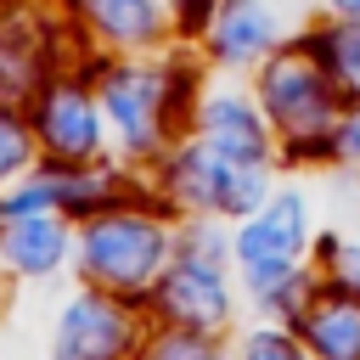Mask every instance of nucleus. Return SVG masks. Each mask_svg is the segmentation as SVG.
Returning a JSON list of instances; mask_svg holds the SVG:
<instances>
[{
  "label": "nucleus",
  "mask_w": 360,
  "mask_h": 360,
  "mask_svg": "<svg viewBox=\"0 0 360 360\" xmlns=\"http://www.w3.org/2000/svg\"><path fill=\"white\" fill-rule=\"evenodd\" d=\"M231 360H315V354L304 349V338H298L292 326H281V321H259V326H248V332L236 338Z\"/></svg>",
  "instance_id": "16"
},
{
  "label": "nucleus",
  "mask_w": 360,
  "mask_h": 360,
  "mask_svg": "<svg viewBox=\"0 0 360 360\" xmlns=\"http://www.w3.org/2000/svg\"><path fill=\"white\" fill-rule=\"evenodd\" d=\"M309 264L321 270V281H332V287L360 298V236L354 231H315Z\"/></svg>",
  "instance_id": "15"
},
{
  "label": "nucleus",
  "mask_w": 360,
  "mask_h": 360,
  "mask_svg": "<svg viewBox=\"0 0 360 360\" xmlns=\"http://www.w3.org/2000/svg\"><path fill=\"white\" fill-rule=\"evenodd\" d=\"M292 332L304 338L315 360H360V298L321 281L309 304L292 315Z\"/></svg>",
  "instance_id": "12"
},
{
  "label": "nucleus",
  "mask_w": 360,
  "mask_h": 360,
  "mask_svg": "<svg viewBox=\"0 0 360 360\" xmlns=\"http://www.w3.org/2000/svg\"><path fill=\"white\" fill-rule=\"evenodd\" d=\"M332 169H343V174H360V101H349V107H343V118H338Z\"/></svg>",
  "instance_id": "18"
},
{
  "label": "nucleus",
  "mask_w": 360,
  "mask_h": 360,
  "mask_svg": "<svg viewBox=\"0 0 360 360\" xmlns=\"http://www.w3.org/2000/svg\"><path fill=\"white\" fill-rule=\"evenodd\" d=\"M174 253V231L163 214L112 208L84 231V276L107 292H152Z\"/></svg>",
  "instance_id": "6"
},
{
  "label": "nucleus",
  "mask_w": 360,
  "mask_h": 360,
  "mask_svg": "<svg viewBox=\"0 0 360 360\" xmlns=\"http://www.w3.org/2000/svg\"><path fill=\"white\" fill-rule=\"evenodd\" d=\"M6 248H11V259H17L28 276H45V270L68 253V236H62L56 219H45V214H22V225H11V236H6Z\"/></svg>",
  "instance_id": "14"
},
{
  "label": "nucleus",
  "mask_w": 360,
  "mask_h": 360,
  "mask_svg": "<svg viewBox=\"0 0 360 360\" xmlns=\"http://www.w3.org/2000/svg\"><path fill=\"white\" fill-rule=\"evenodd\" d=\"M276 186V169H259V163H236L225 152H214L208 141L186 135L163 152V197L174 208H186L191 219H248Z\"/></svg>",
  "instance_id": "5"
},
{
  "label": "nucleus",
  "mask_w": 360,
  "mask_h": 360,
  "mask_svg": "<svg viewBox=\"0 0 360 360\" xmlns=\"http://www.w3.org/2000/svg\"><path fill=\"white\" fill-rule=\"evenodd\" d=\"M298 39L315 51V62L326 68V79L338 84L343 101H360V22H338V17H304Z\"/></svg>",
  "instance_id": "13"
},
{
  "label": "nucleus",
  "mask_w": 360,
  "mask_h": 360,
  "mask_svg": "<svg viewBox=\"0 0 360 360\" xmlns=\"http://www.w3.org/2000/svg\"><path fill=\"white\" fill-rule=\"evenodd\" d=\"M39 135H45V146H51L56 158L90 163V158L101 152V141H107V112H101V101H96L90 90L56 84V90L39 101Z\"/></svg>",
  "instance_id": "11"
},
{
  "label": "nucleus",
  "mask_w": 360,
  "mask_h": 360,
  "mask_svg": "<svg viewBox=\"0 0 360 360\" xmlns=\"http://www.w3.org/2000/svg\"><path fill=\"white\" fill-rule=\"evenodd\" d=\"M315 202L304 186L292 180H276L270 197L231 225V259H236V281L248 292V304L259 292H270L281 276L304 270L309 264V248H315Z\"/></svg>",
  "instance_id": "4"
},
{
  "label": "nucleus",
  "mask_w": 360,
  "mask_h": 360,
  "mask_svg": "<svg viewBox=\"0 0 360 360\" xmlns=\"http://www.w3.org/2000/svg\"><path fill=\"white\" fill-rule=\"evenodd\" d=\"M22 158H28V135H22V124H17V118H6V112H0V174H11Z\"/></svg>",
  "instance_id": "19"
},
{
  "label": "nucleus",
  "mask_w": 360,
  "mask_h": 360,
  "mask_svg": "<svg viewBox=\"0 0 360 360\" xmlns=\"http://www.w3.org/2000/svg\"><path fill=\"white\" fill-rule=\"evenodd\" d=\"M292 34H298V22L287 17V0H219L202 39H197V51H202V68L248 79Z\"/></svg>",
  "instance_id": "8"
},
{
  "label": "nucleus",
  "mask_w": 360,
  "mask_h": 360,
  "mask_svg": "<svg viewBox=\"0 0 360 360\" xmlns=\"http://www.w3.org/2000/svg\"><path fill=\"white\" fill-rule=\"evenodd\" d=\"M315 17H338V22H360V0H315Z\"/></svg>",
  "instance_id": "20"
},
{
  "label": "nucleus",
  "mask_w": 360,
  "mask_h": 360,
  "mask_svg": "<svg viewBox=\"0 0 360 360\" xmlns=\"http://www.w3.org/2000/svg\"><path fill=\"white\" fill-rule=\"evenodd\" d=\"M141 360H231L225 354V343H219V332H191V326H163L146 349H141Z\"/></svg>",
  "instance_id": "17"
},
{
  "label": "nucleus",
  "mask_w": 360,
  "mask_h": 360,
  "mask_svg": "<svg viewBox=\"0 0 360 360\" xmlns=\"http://www.w3.org/2000/svg\"><path fill=\"white\" fill-rule=\"evenodd\" d=\"M135 343V321L118 298L84 292L68 304L62 332H56V360H118Z\"/></svg>",
  "instance_id": "10"
},
{
  "label": "nucleus",
  "mask_w": 360,
  "mask_h": 360,
  "mask_svg": "<svg viewBox=\"0 0 360 360\" xmlns=\"http://www.w3.org/2000/svg\"><path fill=\"white\" fill-rule=\"evenodd\" d=\"M253 101L270 118L281 169H332V146H338V118H343V96L326 79V68L315 62V51L292 34L287 45H276L253 73H248Z\"/></svg>",
  "instance_id": "2"
},
{
  "label": "nucleus",
  "mask_w": 360,
  "mask_h": 360,
  "mask_svg": "<svg viewBox=\"0 0 360 360\" xmlns=\"http://www.w3.org/2000/svg\"><path fill=\"white\" fill-rule=\"evenodd\" d=\"M236 259H231V231L219 219H191L174 231V253L152 287V304L163 326H191V332H225L236 321Z\"/></svg>",
  "instance_id": "3"
},
{
  "label": "nucleus",
  "mask_w": 360,
  "mask_h": 360,
  "mask_svg": "<svg viewBox=\"0 0 360 360\" xmlns=\"http://www.w3.org/2000/svg\"><path fill=\"white\" fill-rule=\"evenodd\" d=\"M197 96H202V56H180V45L118 56L96 79L107 129L129 158H163L174 141H186Z\"/></svg>",
  "instance_id": "1"
},
{
  "label": "nucleus",
  "mask_w": 360,
  "mask_h": 360,
  "mask_svg": "<svg viewBox=\"0 0 360 360\" xmlns=\"http://www.w3.org/2000/svg\"><path fill=\"white\" fill-rule=\"evenodd\" d=\"M90 34L118 56H146L174 45V0H73Z\"/></svg>",
  "instance_id": "9"
},
{
  "label": "nucleus",
  "mask_w": 360,
  "mask_h": 360,
  "mask_svg": "<svg viewBox=\"0 0 360 360\" xmlns=\"http://www.w3.org/2000/svg\"><path fill=\"white\" fill-rule=\"evenodd\" d=\"M191 135L208 141L214 152L236 158V163L281 169V152H276L270 118H264V107L253 101L248 79H231V73L202 79V96H197V107H191Z\"/></svg>",
  "instance_id": "7"
}]
</instances>
